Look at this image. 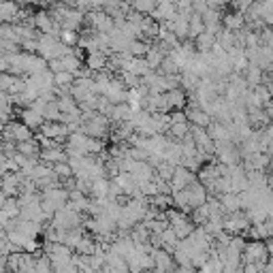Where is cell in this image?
<instances>
[{"label": "cell", "mask_w": 273, "mask_h": 273, "mask_svg": "<svg viewBox=\"0 0 273 273\" xmlns=\"http://www.w3.org/2000/svg\"><path fill=\"white\" fill-rule=\"evenodd\" d=\"M269 258H271V254H269L265 239H252L246 244L244 262H267Z\"/></svg>", "instance_id": "6da1fadb"}, {"label": "cell", "mask_w": 273, "mask_h": 273, "mask_svg": "<svg viewBox=\"0 0 273 273\" xmlns=\"http://www.w3.org/2000/svg\"><path fill=\"white\" fill-rule=\"evenodd\" d=\"M34 130L28 128L24 122H17V120H11V122L5 124V139H13V141H24L34 137Z\"/></svg>", "instance_id": "7a4b0ae2"}, {"label": "cell", "mask_w": 273, "mask_h": 273, "mask_svg": "<svg viewBox=\"0 0 273 273\" xmlns=\"http://www.w3.org/2000/svg\"><path fill=\"white\" fill-rule=\"evenodd\" d=\"M17 118L22 120L28 128H32L34 133H38L41 126H43V122H45V115L41 113V111L32 109V107H22V109H19V113H17Z\"/></svg>", "instance_id": "3957f363"}, {"label": "cell", "mask_w": 273, "mask_h": 273, "mask_svg": "<svg viewBox=\"0 0 273 273\" xmlns=\"http://www.w3.org/2000/svg\"><path fill=\"white\" fill-rule=\"evenodd\" d=\"M186 113H188V122L190 124L203 126V128H207L211 124V120H214V115L207 113V111L201 107V105H188L186 107Z\"/></svg>", "instance_id": "277c9868"}, {"label": "cell", "mask_w": 273, "mask_h": 273, "mask_svg": "<svg viewBox=\"0 0 273 273\" xmlns=\"http://www.w3.org/2000/svg\"><path fill=\"white\" fill-rule=\"evenodd\" d=\"M17 151L24 156H34V158H41V143H38L36 137H30L24 141H17Z\"/></svg>", "instance_id": "5b68a950"}, {"label": "cell", "mask_w": 273, "mask_h": 273, "mask_svg": "<svg viewBox=\"0 0 273 273\" xmlns=\"http://www.w3.org/2000/svg\"><path fill=\"white\" fill-rule=\"evenodd\" d=\"M222 24H224V28H230V30L244 28L246 26V13H241V11L224 13V15H222Z\"/></svg>", "instance_id": "8992f818"}, {"label": "cell", "mask_w": 273, "mask_h": 273, "mask_svg": "<svg viewBox=\"0 0 273 273\" xmlns=\"http://www.w3.org/2000/svg\"><path fill=\"white\" fill-rule=\"evenodd\" d=\"M111 177H98L92 181V199H109Z\"/></svg>", "instance_id": "52a82bcc"}, {"label": "cell", "mask_w": 273, "mask_h": 273, "mask_svg": "<svg viewBox=\"0 0 273 273\" xmlns=\"http://www.w3.org/2000/svg\"><path fill=\"white\" fill-rule=\"evenodd\" d=\"M124 68L133 70V73L139 75V77H145L147 73H151V70H154V68L149 66V62H147L145 58H130V62H128Z\"/></svg>", "instance_id": "ba28073f"}, {"label": "cell", "mask_w": 273, "mask_h": 273, "mask_svg": "<svg viewBox=\"0 0 273 273\" xmlns=\"http://www.w3.org/2000/svg\"><path fill=\"white\" fill-rule=\"evenodd\" d=\"M190 128H192L190 122H173V124L169 126V130H167L165 135H169L173 141H181L186 135H190Z\"/></svg>", "instance_id": "9c48e42d"}, {"label": "cell", "mask_w": 273, "mask_h": 273, "mask_svg": "<svg viewBox=\"0 0 273 273\" xmlns=\"http://www.w3.org/2000/svg\"><path fill=\"white\" fill-rule=\"evenodd\" d=\"M194 41H197L199 52H211V49H214V45L218 43V36H216L214 32H209V30H205V32L199 34Z\"/></svg>", "instance_id": "30bf717a"}, {"label": "cell", "mask_w": 273, "mask_h": 273, "mask_svg": "<svg viewBox=\"0 0 273 273\" xmlns=\"http://www.w3.org/2000/svg\"><path fill=\"white\" fill-rule=\"evenodd\" d=\"M205 30H207V26H205L203 15L192 11V13H190V38H197L199 34H203Z\"/></svg>", "instance_id": "8fae6325"}, {"label": "cell", "mask_w": 273, "mask_h": 273, "mask_svg": "<svg viewBox=\"0 0 273 273\" xmlns=\"http://www.w3.org/2000/svg\"><path fill=\"white\" fill-rule=\"evenodd\" d=\"M209 216H211V209H209V203H203V205H199V207H194L190 211V220L194 222V224H205V222L209 220Z\"/></svg>", "instance_id": "7c38bea8"}, {"label": "cell", "mask_w": 273, "mask_h": 273, "mask_svg": "<svg viewBox=\"0 0 273 273\" xmlns=\"http://www.w3.org/2000/svg\"><path fill=\"white\" fill-rule=\"evenodd\" d=\"M58 38L64 45L75 47V45H79V41H82V34H79L77 30H73V28H62V30H60V34H58Z\"/></svg>", "instance_id": "4fadbf2b"}, {"label": "cell", "mask_w": 273, "mask_h": 273, "mask_svg": "<svg viewBox=\"0 0 273 273\" xmlns=\"http://www.w3.org/2000/svg\"><path fill=\"white\" fill-rule=\"evenodd\" d=\"M156 70H158L160 75H175V73H181V70H184V68H181V66L177 64V60H175V58L167 56V58L163 60V64H160Z\"/></svg>", "instance_id": "5bb4252c"}, {"label": "cell", "mask_w": 273, "mask_h": 273, "mask_svg": "<svg viewBox=\"0 0 273 273\" xmlns=\"http://www.w3.org/2000/svg\"><path fill=\"white\" fill-rule=\"evenodd\" d=\"M175 167L177 165L169 163V160H163V163L156 167V177L163 179V181H171V179H173V175H175Z\"/></svg>", "instance_id": "9a60e30c"}, {"label": "cell", "mask_w": 273, "mask_h": 273, "mask_svg": "<svg viewBox=\"0 0 273 273\" xmlns=\"http://www.w3.org/2000/svg\"><path fill=\"white\" fill-rule=\"evenodd\" d=\"M54 173H56V177L60 179V184H64L66 179H70V177L75 175V169L68 165V160H64V163L54 165Z\"/></svg>", "instance_id": "2e32d148"}, {"label": "cell", "mask_w": 273, "mask_h": 273, "mask_svg": "<svg viewBox=\"0 0 273 273\" xmlns=\"http://www.w3.org/2000/svg\"><path fill=\"white\" fill-rule=\"evenodd\" d=\"M149 43H145V41H141V38H133V43H130V47H128V54L133 56V58H145V54L149 52Z\"/></svg>", "instance_id": "e0dca14e"}, {"label": "cell", "mask_w": 273, "mask_h": 273, "mask_svg": "<svg viewBox=\"0 0 273 273\" xmlns=\"http://www.w3.org/2000/svg\"><path fill=\"white\" fill-rule=\"evenodd\" d=\"M167 56L163 54V52H160V47L154 43V45H151L149 47V52L145 54V60H147V62H149V66L151 68H158L160 64H163V60H165Z\"/></svg>", "instance_id": "ac0fdd59"}, {"label": "cell", "mask_w": 273, "mask_h": 273, "mask_svg": "<svg viewBox=\"0 0 273 273\" xmlns=\"http://www.w3.org/2000/svg\"><path fill=\"white\" fill-rule=\"evenodd\" d=\"M260 45V32H256V30H248L246 34V49L248 47H258Z\"/></svg>", "instance_id": "d6986e66"}, {"label": "cell", "mask_w": 273, "mask_h": 273, "mask_svg": "<svg viewBox=\"0 0 273 273\" xmlns=\"http://www.w3.org/2000/svg\"><path fill=\"white\" fill-rule=\"evenodd\" d=\"M192 11L205 15L209 11V3H207V0H192Z\"/></svg>", "instance_id": "ffe728a7"}, {"label": "cell", "mask_w": 273, "mask_h": 273, "mask_svg": "<svg viewBox=\"0 0 273 273\" xmlns=\"http://www.w3.org/2000/svg\"><path fill=\"white\" fill-rule=\"evenodd\" d=\"M244 271H246V273L265 271V262H244Z\"/></svg>", "instance_id": "44dd1931"}, {"label": "cell", "mask_w": 273, "mask_h": 273, "mask_svg": "<svg viewBox=\"0 0 273 273\" xmlns=\"http://www.w3.org/2000/svg\"><path fill=\"white\" fill-rule=\"evenodd\" d=\"M56 3H58V0H38V5H43V7H52Z\"/></svg>", "instance_id": "7402d4cb"}, {"label": "cell", "mask_w": 273, "mask_h": 273, "mask_svg": "<svg viewBox=\"0 0 273 273\" xmlns=\"http://www.w3.org/2000/svg\"><path fill=\"white\" fill-rule=\"evenodd\" d=\"M271 124H273V115H271Z\"/></svg>", "instance_id": "603a6c76"}]
</instances>
